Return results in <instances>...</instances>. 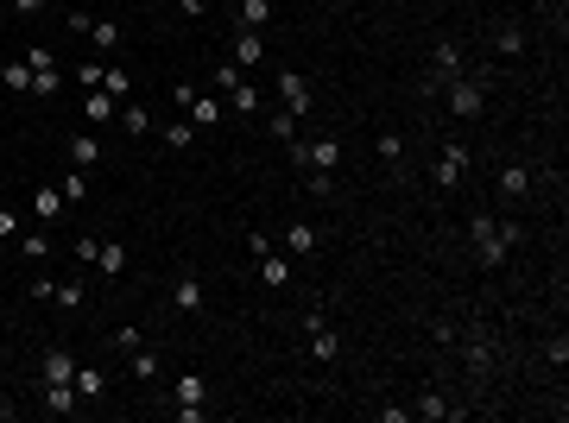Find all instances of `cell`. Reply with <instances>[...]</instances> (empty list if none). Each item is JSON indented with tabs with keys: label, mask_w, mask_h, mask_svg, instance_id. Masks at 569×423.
Masks as SVG:
<instances>
[{
	"label": "cell",
	"mask_w": 569,
	"mask_h": 423,
	"mask_svg": "<svg viewBox=\"0 0 569 423\" xmlns=\"http://www.w3.org/2000/svg\"><path fill=\"white\" fill-rule=\"evenodd\" d=\"M525 241V228L513 221V215H494V209H474L468 215V253H474V266H506V253Z\"/></svg>",
	"instance_id": "6da1fadb"
},
{
	"label": "cell",
	"mask_w": 569,
	"mask_h": 423,
	"mask_svg": "<svg viewBox=\"0 0 569 423\" xmlns=\"http://www.w3.org/2000/svg\"><path fill=\"white\" fill-rule=\"evenodd\" d=\"M455 354H462V367H468V379L481 386V379H494V367H500V341L494 335H481V329H455V341H449Z\"/></svg>",
	"instance_id": "7a4b0ae2"
},
{
	"label": "cell",
	"mask_w": 569,
	"mask_h": 423,
	"mask_svg": "<svg viewBox=\"0 0 569 423\" xmlns=\"http://www.w3.org/2000/svg\"><path fill=\"white\" fill-rule=\"evenodd\" d=\"M443 108H449L455 121H481V114H487V76L468 70V76H455V83H443Z\"/></svg>",
	"instance_id": "3957f363"
},
{
	"label": "cell",
	"mask_w": 569,
	"mask_h": 423,
	"mask_svg": "<svg viewBox=\"0 0 569 423\" xmlns=\"http://www.w3.org/2000/svg\"><path fill=\"white\" fill-rule=\"evenodd\" d=\"M284 152H291V164H297V171H335V164H342V140H335V133H316V140H291Z\"/></svg>",
	"instance_id": "277c9868"
},
{
	"label": "cell",
	"mask_w": 569,
	"mask_h": 423,
	"mask_svg": "<svg viewBox=\"0 0 569 423\" xmlns=\"http://www.w3.org/2000/svg\"><path fill=\"white\" fill-rule=\"evenodd\" d=\"M273 89H279V108L284 114H297V121L316 108V83H310L304 70H273Z\"/></svg>",
	"instance_id": "5b68a950"
},
{
	"label": "cell",
	"mask_w": 569,
	"mask_h": 423,
	"mask_svg": "<svg viewBox=\"0 0 569 423\" xmlns=\"http://www.w3.org/2000/svg\"><path fill=\"white\" fill-rule=\"evenodd\" d=\"M455 76H468V57H462V44H455V38H443V44L430 51L424 89H443V83H455Z\"/></svg>",
	"instance_id": "8992f818"
},
{
	"label": "cell",
	"mask_w": 569,
	"mask_h": 423,
	"mask_svg": "<svg viewBox=\"0 0 569 423\" xmlns=\"http://www.w3.org/2000/svg\"><path fill=\"white\" fill-rule=\"evenodd\" d=\"M412 418H424V423H462V418H468V405H455L449 392H436V386H424V392L412 398Z\"/></svg>",
	"instance_id": "52a82bcc"
},
{
	"label": "cell",
	"mask_w": 569,
	"mask_h": 423,
	"mask_svg": "<svg viewBox=\"0 0 569 423\" xmlns=\"http://www.w3.org/2000/svg\"><path fill=\"white\" fill-rule=\"evenodd\" d=\"M468 164H474V152H468L462 140H449L443 145V158H436V190H455V183L468 177Z\"/></svg>",
	"instance_id": "ba28073f"
},
{
	"label": "cell",
	"mask_w": 569,
	"mask_h": 423,
	"mask_svg": "<svg viewBox=\"0 0 569 423\" xmlns=\"http://www.w3.org/2000/svg\"><path fill=\"white\" fill-rule=\"evenodd\" d=\"M532 183H538V171H532V164H519V158H513V164H500V196H506V202H525V196H532Z\"/></svg>",
	"instance_id": "9c48e42d"
},
{
	"label": "cell",
	"mask_w": 569,
	"mask_h": 423,
	"mask_svg": "<svg viewBox=\"0 0 569 423\" xmlns=\"http://www.w3.org/2000/svg\"><path fill=\"white\" fill-rule=\"evenodd\" d=\"M171 310H177V316H196V310H203V279H196V272H177V279H171Z\"/></svg>",
	"instance_id": "30bf717a"
},
{
	"label": "cell",
	"mask_w": 569,
	"mask_h": 423,
	"mask_svg": "<svg viewBox=\"0 0 569 423\" xmlns=\"http://www.w3.org/2000/svg\"><path fill=\"white\" fill-rule=\"evenodd\" d=\"M64 152H70V164H76V171H95V164H102V140H95V127L70 133V140H64Z\"/></svg>",
	"instance_id": "8fae6325"
},
{
	"label": "cell",
	"mask_w": 569,
	"mask_h": 423,
	"mask_svg": "<svg viewBox=\"0 0 569 423\" xmlns=\"http://www.w3.org/2000/svg\"><path fill=\"white\" fill-rule=\"evenodd\" d=\"M304 335H310V360H316V367L342 360V335H335V322H316V329H304Z\"/></svg>",
	"instance_id": "7c38bea8"
},
{
	"label": "cell",
	"mask_w": 569,
	"mask_h": 423,
	"mask_svg": "<svg viewBox=\"0 0 569 423\" xmlns=\"http://www.w3.org/2000/svg\"><path fill=\"white\" fill-rule=\"evenodd\" d=\"M228 64H241V70L266 64V38H260V32H235V44H228Z\"/></svg>",
	"instance_id": "4fadbf2b"
},
{
	"label": "cell",
	"mask_w": 569,
	"mask_h": 423,
	"mask_svg": "<svg viewBox=\"0 0 569 423\" xmlns=\"http://www.w3.org/2000/svg\"><path fill=\"white\" fill-rule=\"evenodd\" d=\"M222 114H228V108H222V102H209V95H190V102H184V121H190L196 133L222 127Z\"/></svg>",
	"instance_id": "5bb4252c"
},
{
	"label": "cell",
	"mask_w": 569,
	"mask_h": 423,
	"mask_svg": "<svg viewBox=\"0 0 569 423\" xmlns=\"http://www.w3.org/2000/svg\"><path fill=\"white\" fill-rule=\"evenodd\" d=\"M89 266H95L102 279H121V272H127V247H121V241H95V260H89Z\"/></svg>",
	"instance_id": "9a60e30c"
},
{
	"label": "cell",
	"mask_w": 569,
	"mask_h": 423,
	"mask_svg": "<svg viewBox=\"0 0 569 423\" xmlns=\"http://www.w3.org/2000/svg\"><path fill=\"white\" fill-rule=\"evenodd\" d=\"M115 114H121V102H115L108 89H89V102H83V121H89V127H108Z\"/></svg>",
	"instance_id": "2e32d148"
},
{
	"label": "cell",
	"mask_w": 569,
	"mask_h": 423,
	"mask_svg": "<svg viewBox=\"0 0 569 423\" xmlns=\"http://www.w3.org/2000/svg\"><path fill=\"white\" fill-rule=\"evenodd\" d=\"M64 209H70V202H64L57 183H38V190H32V215H38V221H57Z\"/></svg>",
	"instance_id": "e0dca14e"
},
{
	"label": "cell",
	"mask_w": 569,
	"mask_h": 423,
	"mask_svg": "<svg viewBox=\"0 0 569 423\" xmlns=\"http://www.w3.org/2000/svg\"><path fill=\"white\" fill-rule=\"evenodd\" d=\"M38 373H45V386H64V379H76V354H70V348H51Z\"/></svg>",
	"instance_id": "ac0fdd59"
},
{
	"label": "cell",
	"mask_w": 569,
	"mask_h": 423,
	"mask_svg": "<svg viewBox=\"0 0 569 423\" xmlns=\"http://www.w3.org/2000/svg\"><path fill=\"white\" fill-rule=\"evenodd\" d=\"M70 386H76V398L89 405V398H102V392H108V373H102V367H89V360H76V379H70Z\"/></svg>",
	"instance_id": "d6986e66"
},
{
	"label": "cell",
	"mask_w": 569,
	"mask_h": 423,
	"mask_svg": "<svg viewBox=\"0 0 569 423\" xmlns=\"http://www.w3.org/2000/svg\"><path fill=\"white\" fill-rule=\"evenodd\" d=\"M45 303H57V310H83V303H89V284H83V279H57Z\"/></svg>",
	"instance_id": "ffe728a7"
},
{
	"label": "cell",
	"mask_w": 569,
	"mask_h": 423,
	"mask_svg": "<svg viewBox=\"0 0 569 423\" xmlns=\"http://www.w3.org/2000/svg\"><path fill=\"white\" fill-rule=\"evenodd\" d=\"M316 247H323V234H316L310 221H291V228H284V253H304V260H310Z\"/></svg>",
	"instance_id": "44dd1931"
},
{
	"label": "cell",
	"mask_w": 569,
	"mask_h": 423,
	"mask_svg": "<svg viewBox=\"0 0 569 423\" xmlns=\"http://www.w3.org/2000/svg\"><path fill=\"white\" fill-rule=\"evenodd\" d=\"M45 411H51V418H70V411H83L76 386H70V379H64V386H45Z\"/></svg>",
	"instance_id": "7402d4cb"
},
{
	"label": "cell",
	"mask_w": 569,
	"mask_h": 423,
	"mask_svg": "<svg viewBox=\"0 0 569 423\" xmlns=\"http://www.w3.org/2000/svg\"><path fill=\"white\" fill-rule=\"evenodd\" d=\"M260 279H266V290H284V284H291V260L266 247V253H260Z\"/></svg>",
	"instance_id": "603a6c76"
},
{
	"label": "cell",
	"mask_w": 569,
	"mask_h": 423,
	"mask_svg": "<svg viewBox=\"0 0 569 423\" xmlns=\"http://www.w3.org/2000/svg\"><path fill=\"white\" fill-rule=\"evenodd\" d=\"M374 152H380V164H386V171H405V140H399L393 127H380V140H374Z\"/></svg>",
	"instance_id": "cb8c5ba5"
},
{
	"label": "cell",
	"mask_w": 569,
	"mask_h": 423,
	"mask_svg": "<svg viewBox=\"0 0 569 423\" xmlns=\"http://www.w3.org/2000/svg\"><path fill=\"white\" fill-rule=\"evenodd\" d=\"M0 89H13V95H32V64H25V57L0 64Z\"/></svg>",
	"instance_id": "d4e9b609"
},
{
	"label": "cell",
	"mask_w": 569,
	"mask_h": 423,
	"mask_svg": "<svg viewBox=\"0 0 569 423\" xmlns=\"http://www.w3.org/2000/svg\"><path fill=\"white\" fill-rule=\"evenodd\" d=\"M266 19H273V0H241V6H235V25H241V32H260Z\"/></svg>",
	"instance_id": "484cf974"
},
{
	"label": "cell",
	"mask_w": 569,
	"mask_h": 423,
	"mask_svg": "<svg viewBox=\"0 0 569 423\" xmlns=\"http://www.w3.org/2000/svg\"><path fill=\"white\" fill-rule=\"evenodd\" d=\"M102 348H108V354H134V348H145V329H140V322H121Z\"/></svg>",
	"instance_id": "4316f807"
},
{
	"label": "cell",
	"mask_w": 569,
	"mask_h": 423,
	"mask_svg": "<svg viewBox=\"0 0 569 423\" xmlns=\"http://www.w3.org/2000/svg\"><path fill=\"white\" fill-rule=\"evenodd\" d=\"M89 38H95V51H121V19H89Z\"/></svg>",
	"instance_id": "83f0119b"
},
{
	"label": "cell",
	"mask_w": 569,
	"mask_h": 423,
	"mask_svg": "<svg viewBox=\"0 0 569 423\" xmlns=\"http://www.w3.org/2000/svg\"><path fill=\"white\" fill-rule=\"evenodd\" d=\"M102 89H108L115 102H127V95H134V76H127L121 64H102Z\"/></svg>",
	"instance_id": "f1b7e54d"
},
{
	"label": "cell",
	"mask_w": 569,
	"mask_h": 423,
	"mask_svg": "<svg viewBox=\"0 0 569 423\" xmlns=\"http://www.w3.org/2000/svg\"><path fill=\"white\" fill-rule=\"evenodd\" d=\"M222 108H235V114H254V108H260V89H254V83L241 76V83L228 89V102H222Z\"/></svg>",
	"instance_id": "f546056e"
},
{
	"label": "cell",
	"mask_w": 569,
	"mask_h": 423,
	"mask_svg": "<svg viewBox=\"0 0 569 423\" xmlns=\"http://www.w3.org/2000/svg\"><path fill=\"white\" fill-rule=\"evenodd\" d=\"M13 247H19V260H32V266H38V260H51V241H45L38 228H32V234L19 228V241H13Z\"/></svg>",
	"instance_id": "4dcf8cb0"
},
{
	"label": "cell",
	"mask_w": 569,
	"mask_h": 423,
	"mask_svg": "<svg viewBox=\"0 0 569 423\" xmlns=\"http://www.w3.org/2000/svg\"><path fill=\"white\" fill-rule=\"evenodd\" d=\"M494 51H506V57H525V25H500V32H494Z\"/></svg>",
	"instance_id": "1f68e13d"
},
{
	"label": "cell",
	"mask_w": 569,
	"mask_h": 423,
	"mask_svg": "<svg viewBox=\"0 0 569 423\" xmlns=\"http://www.w3.org/2000/svg\"><path fill=\"white\" fill-rule=\"evenodd\" d=\"M203 398H209L203 373H177V405H203Z\"/></svg>",
	"instance_id": "d6a6232c"
},
{
	"label": "cell",
	"mask_w": 569,
	"mask_h": 423,
	"mask_svg": "<svg viewBox=\"0 0 569 423\" xmlns=\"http://www.w3.org/2000/svg\"><path fill=\"white\" fill-rule=\"evenodd\" d=\"M158 140L171 145V152H190V145H196V127H190V121H171V127H165Z\"/></svg>",
	"instance_id": "836d02e7"
},
{
	"label": "cell",
	"mask_w": 569,
	"mask_h": 423,
	"mask_svg": "<svg viewBox=\"0 0 569 423\" xmlns=\"http://www.w3.org/2000/svg\"><path fill=\"white\" fill-rule=\"evenodd\" d=\"M57 190H64V202H83V196H89V171H76V164H70Z\"/></svg>",
	"instance_id": "e575fe53"
},
{
	"label": "cell",
	"mask_w": 569,
	"mask_h": 423,
	"mask_svg": "<svg viewBox=\"0 0 569 423\" xmlns=\"http://www.w3.org/2000/svg\"><path fill=\"white\" fill-rule=\"evenodd\" d=\"M297 177H304V190H310V196H323V202L335 196V171H297Z\"/></svg>",
	"instance_id": "d590c367"
},
{
	"label": "cell",
	"mask_w": 569,
	"mask_h": 423,
	"mask_svg": "<svg viewBox=\"0 0 569 423\" xmlns=\"http://www.w3.org/2000/svg\"><path fill=\"white\" fill-rule=\"evenodd\" d=\"M115 121H121V127H127L134 140H140V133H152V114H145V108H121Z\"/></svg>",
	"instance_id": "8d00e7d4"
},
{
	"label": "cell",
	"mask_w": 569,
	"mask_h": 423,
	"mask_svg": "<svg viewBox=\"0 0 569 423\" xmlns=\"http://www.w3.org/2000/svg\"><path fill=\"white\" fill-rule=\"evenodd\" d=\"M127 367H134V379H140V386H152V379H158V354H140V348H134V360H127Z\"/></svg>",
	"instance_id": "74e56055"
},
{
	"label": "cell",
	"mask_w": 569,
	"mask_h": 423,
	"mask_svg": "<svg viewBox=\"0 0 569 423\" xmlns=\"http://www.w3.org/2000/svg\"><path fill=\"white\" fill-rule=\"evenodd\" d=\"M266 127H273V140H279V145H291V140H297V114H284V108L273 114V121H266Z\"/></svg>",
	"instance_id": "f35d334b"
},
{
	"label": "cell",
	"mask_w": 569,
	"mask_h": 423,
	"mask_svg": "<svg viewBox=\"0 0 569 423\" xmlns=\"http://www.w3.org/2000/svg\"><path fill=\"white\" fill-rule=\"evenodd\" d=\"M32 95H45V102L57 95V70H51V64H45V70H32Z\"/></svg>",
	"instance_id": "ab89813d"
},
{
	"label": "cell",
	"mask_w": 569,
	"mask_h": 423,
	"mask_svg": "<svg viewBox=\"0 0 569 423\" xmlns=\"http://www.w3.org/2000/svg\"><path fill=\"white\" fill-rule=\"evenodd\" d=\"M241 76H247V70H241V64H222V70H215V89H222V95H228V89H235V83H241Z\"/></svg>",
	"instance_id": "60d3db41"
},
{
	"label": "cell",
	"mask_w": 569,
	"mask_h": 423,
	"mask_svg": "<svg viewBox=\"0 0 569 423\" xmlns=\"http://www.w3.org/2000/svg\"><path fill=\"white\" fill-rule=\"evenodd\" d=\"M19 228H25V221H19L13 209H0V247H6V241H19Z\"/></svg>",
	"instance_id": "b9f144b4"
},
{
	"label": "cell",
	"mask_w": 569,
	"mask_h": 423,
	"mask_svg": "<svg viewBox=\"0 0 569 423\" xmlns=\"http://www.w3.org/2000/svg\"><path fill=\"white\" fill-rule=\"evenodd\" d=\"M171 418H177V423H203V418H209V405H171Z\"/></svg>",
	"instance_id": "7bdbcfd3"
},
{
	"label": "cell",
	"mask_w": 569,
	"mask_h": 423,
	"mask_svg": "<svg viewBox=\"0 0 569 423\" xmlns=\"http://www.w3.org/2000/svg\"><path fill=\"white\" fill-rule=\"evenodd\" d=\"M374 418H380V423H412V405H380Z\"/></svg>",
	"instance_id": "ee69618b"
},
{
	"label": "cell",
	"mask_w": 569,
	"mask_h": 423,
	"mask_svg": "<svg viewBox=\"0 0 569 423\" xmlns=\"http://www.w3.org/2000/svg\"><path fill=\"white\" fill-rule=\"evenodd\" d=\"M544 354H551V367H564V360H569V335H551V348H544Z\"/></svg>",
	"instance_id": "f6af8a7d"
},
{
	"label": "cell",
	"mask_w": 569,
	"mask_h": 423,
	"mask_svg": "<svg viewBox=\"0 0 569 423\" xmlns=\"http://www.w3.org/2000/svg\"><path fill=\"white\" fill-rule=\"evenodd\" d=\"M177 13H184V19H203V13H209V0H177Z\"/></svg>",
	"instance_id": "bcb514c9"
},
{
	"label": "cell",
	"mask_w": 569,
	"mask_h": 423,
	"mask_svg": "<svg viewBox=\"0 0 569 423\" xmlns=\"http://www.w3.org/2000/svg\"><path fill=\"white\" fill-rule=\"evenodd\" d=\"M45 6H51V0H13V13H25V19H32V13H45Z\"/></svg>",
	"instance_id": "7dc6e473"
},
{
	"label": "cell",
	"mask_w": 569,
	"mask_h": 423,
	"mask_svg": "<svg viewBox=\"0 0 569 423\" xmlns=\"http://www.w3.org/2000/svg\"><path fill=\"white\" fill-rule=\"evenodd\" d=\"M0 373H6V348H0Z\"/></svg>",
	"instance_id": "c3c4849f"
},
{
	"label": "cell",
	"mask_w": 569,
	"mask_h": 423,
	"mask_svg": "<svg viewBox=\"0 0 569 423\" xmlns=\"http://www.w3.org/2000/svg\"><path fill=\"white\" fill-rule=\"evenodd\" d=\"M557 6H564V0H557Z\"/></svg>",
	"instance_id": "681fc988"
}]
</instances>
